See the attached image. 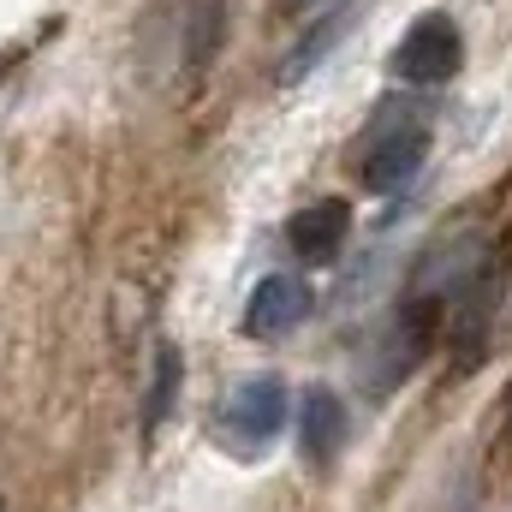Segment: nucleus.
<instances>
[{"mask_svg": "<svg viewBox=\"0 0 512 512\" xmlns=\"http://www.w3.org/2000/svg\"><path fill=\"white\" fill-rule=\"evenodd\" d=\"M286 423V382L280 376H245L221 405V429L239 453H262Z\"/></svg>", "mask_w": 512, "mask_h": 512, "instance_id": "7ed1b4c3", "label": "nucleus"}, {"mask_svg": "<svg viewBox=\"0 0 512 512\" xmlns=\"http://www.w3.org/2000/svg\"><path fill=\"white\" fill-rule=\"evenodd\" d=\"M304 310H310V286H304L298 274H268V280H256L239 328H245L251 340H274V334H286L292 322H304Z\"/></svg>", "mask_w": 512, "mask_h": 512, "instance_id": "20e7f679", "label": "nucleus"}, {"mask_svg": "<svg viewBox=\"0 0 512 512\" xmlns=\"http://www.w3.org/2000/svg\"><path fill=\"white\" fill-rule=\"evenodd\" d=\"M459 66H465V36H459V24H453L447 12H423V18L399 36V48H393V60H387V72H393L399 84H411V90L447 84Z\"/></svg>", "mask_w": 512, "mask_h": 512, "instance_id": "f257e3e1", "label": "nucleus"}, {"mask_svg": "<svg viewBox=\"0 0 512 512\" xmlns=\"http://www.w3.org/2000/svg\"><path fill=\"white\" fill-rule=\"evenodd\" d=\"M346 233H352V203H340V197H322V203L298 209L292 227H286L292 251L304 256L310 268H328L340 256V245H346Z\"/></svg>", "mask_w": 512, "mask_h": 512, "instance_id": "39448f33", "label": "nucleus"}, {"mask_svg": "<svg viewBox=\"0 0 512 512\" xmlns=\"http://www.w3.org/2000/svg\"><path fill=\"white\" fill-rule=\"evenodd\" d=\"M512 459V387H507V399H501V417H495V435H489V459Z\"/></svg>", "mask_w": 512, "mask_h": 512, "instance_id": "9d476101", "label": "nucleus"}, {"mask_svg": "<svg viewBox=\"0 0 512 512\" xmlns=\"http://www.w3.org/2000/svg\"><path fill=\"white\" fill-rule=\"evenodd\" d=\"M203 18H209V48H215V36H221V0H209V6H203ZM185 60H191V72H203V24H197V36H191V54H185Z\"/></svg>", "mask_w": 512, "mask_h": 512, "instance_id": "1a4fd4ad", "label": "nucleus"}, {"mask_svg": "<svg viewBox=\"0 0 512 512\" xmlns=\"http://www.w3.org/2000/svg\"><path fill=\"white\" fill-rule=\"evenodd\" d=\"M0 512H6V507H0Z\"/></svg>", "mask_w": 512, "mask_h": 512, "instance_id": "f8f14e48", "label": "nucleus"}, {"mask_svg": "<svg viewBox=\"0 0 512 512\" xmlns=\"http://www.w3.org/2000/svg\"><path fill=\"white\" fill-rule=\"evenodd\" d=\"M179 382H185V358H179V346H155V376H149V399H143V441H155L161 435V423L173 417V405H179Z\"/></svg>", "mask_w": 512, "mask_h": 512, "instance_id": "0eeeda50", "label": "nucleus"}, {"mask_svg": "<svg viewBox=\"0 0 512 512\" xmlns=\"http://www.w3.org/2000/svg\"><path fill=\"white\" fill-rule=\"evenodd\" d=\"M423 161H429V120L399 114V120L376 126L358 179H364V191H399V185H411L423 173Z\"/></svg>", "mask_w": 512, "mask_h": 512, "instance_id": "f03ea898", "label": "nucleus"}, {"mask_svg": "<svg viewBox=\"0 0 512 512\" xmlns=\"http://www.w3.org/2000/svg\"><path fill=\"white\" fill-rule=\"evenodd\" d=\"M346 24H352V12H328V18H322V24H316V30H310V36H304L292 54H286L280 78H286V84H298V78H304V72H310V66H316V60H322L334 42H340V36H346Z\"/></svg>", "mask_w": 512, "mask_h": 512, "instance_id": "6e6552de", "label": "nucleus"}, {"mask_svg": "<svg viewBox=\"0 0 512 512\" xmlns=\"http://www.w3.org/2000/svg\"><path fill=\"white\" fill-rule=\"evenodd\" d=\"M340 441H346V405H340V393L334 387H304V399H298V453L310 465H328L340 453Z\"/></svg>", "mask_w": 512, "mask_h": 512, "instance_id": "423d86ee", "label": "nucleus"}, {"mask_svg": "<svg viewBox=\"0 0 512 512\" xmlns=\"http://www.w3.org/2000/svg\"><path fill=\"white\" fill-rule=\"evenodd\" d=\"M280 6H310V0H280Z\"/></svg>", "mask_w": 512, "mask_h": 512, "instance_id": "9b49d317", "label": "nucleus"}]
</instances>
